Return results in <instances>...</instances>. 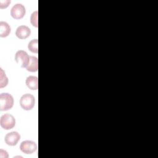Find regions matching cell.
I'll use <instances>...</instances> for the list:
<instances>
[{"label":"cell","mask_w":158,"mask_h":158,"mask_svg":"<svg viewBox=\"0 0 158 158\" xmlns=\"http://www.w3.org/2000/svg\"><path fill=\"white\" fill-rule=\"evenodd\" d=\"M14 105V98L9 93H1L0 94V110H8L10 109Z\"/></svg>","instance_id":"1"},{"label":"cell","mask_w":158,"mask_h":158,"mask_svg":"<svg viewBox=\"0 0 158 158\" xmlns=\"http://www.w3.org/2000/svg\"><path fill=\"white\" fill-rule=\"evenodd\" d=\"M35 104V97L29 93L25 94L20 99V105L21 107L25 110L32 109Z\"/></svg>","instance_id":"2"},{"label":"cell","mask_w":158,"mask_h":158,"mask_svg":"<svg viewBox=\"0 0 158 158\" xmlns=\"http://www.w3.org/2000/svg\"><path fill=\"white\" fill-rule=\"evenodd\" d=\"M0 125L5 130L13 128L15 125V119L14 117L9 114H5L1 117Z\"/></svg>","instance_id":"3"},{"label":"cell","mask_w":158,"mask_h":158,"mask_svg":"<svg viewBox=\"0 0 158 158\" xmlns=\"http://www.w3.org/2000/svg\"><path fill=\"white\" fill-rule=\"evenodd\" d=\"M29 60L30 56L25 51L19 50L15 54V60L21 67L26 68L29 63Z\"/></svg>","instance_id":"4"},{"label":"cell","mask_w":158,"mask_h":158,"mask_svg":"<svg viewBox=\"0 0 158 158\" xmlns=\"http://www.w3.org/2000/svg\"><path fill=\"white\" fill-rule=\"evenodd\" d=\"M20 149L25 154H32L37 150V144L30 140L23 141L20 145Z\"/></svg>","instance_id":"5"},{"label":"cell","mask_w":158,"mask_h":158,"mask_svg":"<svg viewBox=\"0 0 158 158\" xmlns=\"http://www.w3.org/2000/svg\"><path fill=\"white\" fill-rule=\"evenodd\" d=\"M25 8L22 4H15L10 10V15L15 19H22L25 15Z\"/></svg>","instance_id":"6"},{"label":"cell","mask_w":158,"mask_h":158,"mask_svg":"<svg viewBox=\"0 0 158 158\" xmlns=\"http://www.w3.org/2000/svg\"><path fill=\"white\" fill-rule=\"evenodd\" d=\"M20 139V134L17 131L8 133L4 138L5 143L9 146H15Z\"/></svg>","instance_id":"7"},{"label":"cell","mask_w":158,"mask_h":158,"mask_svg":"<svg viewBox=\"0 0 158 158\" xmlns=\"http://www.w3.org/2000/svg\"><path fill=\"white\" fill-rule=\"evenodd\" d=\"M31 34V30L26 25H20L19 26L15 31V35L19 39L23 40L27 38Z\"/></svg>","instance_id":"8"},{"label":"cell","mask_w":158,"mask_h":158,"mask_svg":"<svg viewBox=\"0 0 158 158\" xmlns=\"http://www.w3.org/2000/svg\"><path fill=\"white\" fill-rule=\"evenodd\" d=\"M27 87L32 90L38 89V79L37 77L29 76L27 78L25 81Z\"/></svg>","instance_id":"9"},{"label":"cell","mask_w":158,"mask_h":158,"mask_svg":"<svg viewBox=\"0 0 158 158\" xmlns=\"http://www.w3.org/2000/svg\"><path fill=\"white\" fill-rule=\"evenodd\" d=\"M27 70L29 72H35L38 71V58L30 56V60H29V63L26 67Z\"/></svg>","instance_id":"10"},{"label":"cell","mask_w":158,"mask_h":158,"mask_svg":"<svg viewBox=\"0 0 158 158\" xmlns=\"http://www.w3.org/2000/svg\"><path fill=\"white\" fill-rule=\"evenodd\" d=\"M10 27L9 25L6 22H0V36L1 38L6 37L10 34Z\"/></svg>","instance_id":"11"},{"label":"cell","mask_w":158,"mask_h":158,"mask_svg":"<svg viewBox=\"0 0 158 158\" xmlns=\"http://www.w3.org/2000/svg\"><path fill=\"white\" fill-rule=\"evenodd\" d=\"M38 39H33L30 41L28 44V49L33 52V53H38Z\"/></svg>","instance_id":"12"},{"label":"cell","mask_w":158,"mask_h":158,"mask_svg":"<svg viewBox=\"0 0 158 158\" xmlns=\"http://www.w3.org/2000/svg\"><path fill=\"white\" fill-rule=\"evenodd\" d=\"M1 73H0V88H4L7 86L8 84V78L6 77L4 72L1 68Z\"/></svg>","instance_id":"13"},{"label":"cell","mask_w":158,"mask_h":158,"mask_svg":"<svg viewBox=\"0 0 158 158\" xmlns=\"http://www.w3.org/2000/svg\"><path fill=\"white\" fill-rule=\"evenodd\" d=\"M38 10H36L32 13L30 17V22L31 25L35 27H38Z\"/></svg>","instance_id":"14"},{"label":"cell","mask_w":158,"mask_h":158,"mask_svg":"<svg viewBox=\"0 0 158 158\" xmlns=\"http://www.w3.org/2000/svg\"><path fill=\"white\" fill-rule=\"evenodd\" d=\"M10 3V0H1L0 1V8L5 9L7 8Z\"/></svg>","instance_id":"15"},{"label":"cell","mask_w":158,"mask_h":158,"mask_svg":"<svg viewBox=\"0 0 158 158\" xmlns=\"http://www.w3.org/2000/svg\"><path fill=\"white\" fill-rule=\"evenodd\" d=\"M9 157V155L7 152V151L1 149H0V157L1 158H7Z\"/></svg>","instance_id":"16"}]
</instances>
